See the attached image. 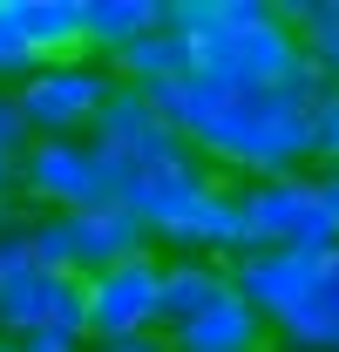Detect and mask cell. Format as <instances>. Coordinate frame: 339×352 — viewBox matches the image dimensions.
Wrapping results in <instances>:
<instances>
[{"label":"cell","instance_id":"1","mask_svg":"<svg viewBox=\"0 0 339 352\" xmlns=\"http://www.w3.org/2000/svg\"><path fill=\"white\" fill-rule=\"evenodd\" d=\"M333 88L312 68L285 88H231L211 75H176V82L150 88V102L170 116L183 149L238 190L319 163V102Z\"/></svg>","mask_w":339,"mask_h":352},{"label":"cell","instance_id":"2","mask_svg":"<svg viewBox=\"0 0 339 352\" xmlns=\"http://www.w3.org/2000/svg\"><path fill=\"white\" fill-rule=\"evenodd\" d=\"M163 28L183 34L190 75L231 88H285L312 68L278 0H163Z\"/></svg>","mask_w":339,"mask_h":352},{"label":"cell","instance_id":"3","mask_svg":"<svg viewBox=\"0 0 339 352\" xmlns=\"http://www.w3.org/2000/svg\"><path fill=\"white\" fill-rule=\"evenodd\" d=\"M123 210L143 230L163 258H245L251 237H245V204H238V183H224L217 170H204L197 156H176V163H156V170L129 176Z\"/></svg>","mask_w":339,"mask_h":352},{"label":"cell","instance_id":"4","mask_svg":"<svg viewBox=\"0 0 339 352\" xmlns=\"http://www.w3.org/2000/svg\"><path fill=\"white\" fill-rule=\"evenodd\" d=\"M238 204H245V237H251V251H305V258L339 251V217H333V204H326L319 163H312V170H292V176L245 183Z\"/></svg>","mask_w":339,"mask_h":352},{"label":"cell","instance_id":"5","mask_svg":"<svg viewBox=\"0 0 339 352\" xmlns=\"http://www.w3.org/2000/svg\"><path fill=\"white\" fill-rule=\"evenodd\" d=\"M14 204L28 217L95 210V204H116V170L102 163V149L88 135H34L14 170Z\"/></svg>","mask_w":339,"mask_h":352},{"label":"cell","instance_id":"6","mask_svg":"<svg viewBox=\"0 0 339 352\" xmlns=\"http://www.w3.org/2000/svg\"><path fill=\"white\" fill-rule=\"evenodd\" d=\"M143 251H156V244L123 210V197L116 204H95V210H68V217H28V258L61 271V278H95V271L129 264Z\"/></svg>","mask_w":339,"mask_h":352},{"label":"cell","instance_id":"7","mask_svg":"<svg viewBox=\"0 0 339 352\" xmlns=\"http://www.w3.org/2000/svg\"><path fill=\"white\" fill-rule=\"evenodd\" d=\"M7 95H14V116H21L28 142L34 135H88L102 122L109 95H116V68L95 61V54H68V61H41Z\"/></svg>","mask_w":339,"mask_h":352},{"label":"cell","instance_id":"8","mask_svg":"<svg viewBox=\"0 0 339 352\" xmlns=\"http://www.w3.org/2000/svg\"><path fill=\"white\" fill-rule=\"evenodd\" d=\"M82 318H88V346L156 339L163 332V251H143L129 264L82 278Z\"/></svg>","mask_w":339,"mask_h":352},{"label":"cell","instance_id":"9","mask_svg":"<svg viewBox=\"0 0 339 352\" xmlns=\"http://www.w3.org/2000/svg\"><path fill=\"white\" fill-rule=\"evenodd\" d=\"M88 142L102 149V163L116 170V190H123L129 176L156 170V163H176V156H190L183 149V135L170 129V116L143 95V88H123L116 82V95H109V109H102V122L88 129Z\"/></svg>","mask_w":339,"mask_h":352},{"label":"cell","instance_id":"10","mask_svg":"<svg viewBox=\"0 0 339 352\" xmlns=\"http://www.w3.org/2000/svg\"><path fill=\"white\" fill-rule=\"evenodd\" d=\"M54 325H88L82 318V278H61L48 264H14L0 271V339L7 346H28Z\"/></svg>","mask_w":339,"mask_h":352},{"label":"cell","instance_id":"11","mask_svg":"<svg viewBox=\"0 0 339 352\" xmlns=\"http://www.w3.org/2000/svg\"><path fill=\"white\" fill-rule=\"evenodd\" d=\"M271 352H339V251L312 264L292 311L271 325Z\"/></svg>","mask_w":339,"mask_h":352},{"label":"cell","instance_id":"12","mask_svg":"<svg viewBox=\"0 0 339 352\" xmlns=\"http://www.w3.org/2000/svg\"><path fill=\"white\" fill-rule=\"evenodd\" d=\"M312 264L319 258H305V251H245V258H231V292H238L265 325H278V318L292 311V298L305 292Z\"/></svg>","mask_w":339,"mask_h":352},{"label":"cell","instance_id":"13","mask_svg":"<svg viewBox=\"0 0 339 352\" xmlns=\"http://www.w3.org/2000/svg\"><path fill=\"white\" fill-rule=\"evenodd\" d=\"M163 339H170V352H271V325H265L238 292H224L211 311L170 325Z\"/></svg>","mask_w":339,"mask_h":352},{"label":"cell","instance_id":"14","mask_svg":"<svg viewBox=\"0 0 339 352\" xmlns=\"http://www.w3.org/2000/svg\"><path fill=\"white\" fill-rule=\"evenodd\" d=\"M156 28H163V0H82V54L109 61V68Z\"/></svg>","mask_w":339,"mask_h":352},{"label":"cell","instance_id":"15","mask_svg":"<svg viewBox=\"0 0 339 352\" xmlns=\"http://www.w3.org/2000/svg\"><path fill=\"white\" fill-rule=\"evenodd\" d=\"M7 14H14L21 41L34 54V68L82 54V0H7Z\"/></svg>","mask_w":339,"mask_h":352},{"label":"cell","instance_id":"16","mask_svg":"<svg viewBox=\"0 0 339 352\" xmlns=\"http://www.w3.org/2000/svg\"><path fill=\"white\" fill-rule=\"evenodd\" d=\"M224 292H231V264H217V258H163V332L183 325V318H197V311H211Z\"/></svg>","mask_w":339,"mask_h":352},{"label":"cell","instance_id":"17","mask_svg":"<svg viewBox=\"0 0 339 352\" xmlns=\"http://www.w3.org/2000/svg\"><path fill=\"white\" fill-rule=\"evenodd\" d=\"M278 7H285V21L298 28V41H305L312 75L326 88H339V0H278Z\"/></svg>","mask_w":339,"mask_h":352},{"label":"cell","instance_id":"18","mask_svg":"<svg viewBox=\"0 0 339 352\" xmlns=\"http://www.w3.org/2000/svg\"><path fill=\"white\" fill-rule=\"evenodd\" d=\"M176 75H190V47H183V34H170V28H156L150 41H136L116 61V82L123 88H163V82H176Z\"/></svg>","mask_w":339,"mask_h":352},{"label":"cell","instance_id":"19","mask_svg":"<svg viewBox=\"0 0 339 352\" xmlns=\"http://www.w3.org/2000/svg\"><path fill=\"white\" fill-rule=\"evenodd\" d=\"M28 156V129L14 116V95H0V204H14V170Z\"/></svg>","mask_w":339,"mask_h":352},{"label":"cell","instance_id":"20","mask_svg":"<svg viewBox=\"0 0 339 352\" xmlns=\"http://www.w3.org/2000/svg\"><path fill=\"white\" fill-rule=\"evenodd\" d=\"M21 75H34V54H28L21 28H14V14H7V0H0V95L21 82Z\"/></svg>","mask_w":339,"mask_h":352},{"label":"cell","instance_id":"21","mask_svg":"<svg viewBox=\"0 0 339 352\" xmlns=\"http://www.w3.org/2000/svg\"><path fill=\"white\" fill-rule=\"evenodd\" d=\"M319 170H339V88L319 102Z\"/></svg>","mask_w":339,"mask_h":352},{"label":"cell","instance_id":"22","mask_svg":"<svg viewBox=\"0 0 339 352\" xmlns=\"http://www.w3.org/2000/svg\"><path fill=\"white\" fill-rule=\"evenodd\" d=\"M88 352H170V339H109V346H88Z\"/></svg>","mask_w":339,"mask_h":352},{"label":"cell","instance_id":"23","mask_svg":"<svg viewBox=\"0 0 339 352\" xmlns=\"http://www.w3.org/2000/svg\"><path fill=\"white\" fill-rule=\"evenodd\" d=\"M326 176V204H333V217H339V170H319Z\"/></svg>","mask_w":339,"mask_h":352},{"label":"cell","instance_id":"24","mask_svg":"<svg viewBox=\"0 0 339 352\" xmlns=\"http://www.w3.org/2000/svg\"><path fill=\"white\" fill-rule=\"evenodd\" d=\"M0 352H21V346H7V339H0Z\"/></svg>","mask_w":339,"mask_h":352}]
</instances>
